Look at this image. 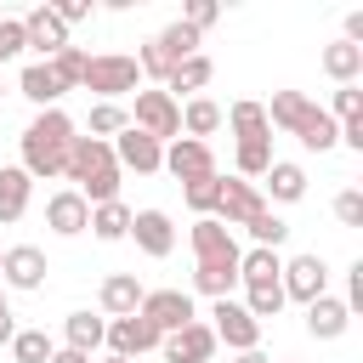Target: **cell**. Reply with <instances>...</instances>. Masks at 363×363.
Instances as JSON below:
<instances>
[{"mask_svg":"<svg viewBox=\"0 0 363 363\" xmlns=\"http://www.w3.org/2000/svg\"><path fill=\"white\" fill-rule=\"evenodd\" d=\"M68 147H74V119L62 108H40L23 130V170L34 182H51L68 170Z\"/></svg>","mask_w":363,"mask_h":363,"instance_id":"cell-1","label":"cell"},{"mask_svg":"<svg viewBox=\"0 0 363 363\" xmlns=\"http://www.w3.org/2000/svg\"><path fill=\"white\" fill-rule=\"evenodd\" d=\"M68 182H74V193L96 210V204H108V199H119V164H113V147L108 142H96V136H74V147H68V170H62Z\"/></svg>","mask_w":363,"mask_h":363,"instance_id":"cell-2","label":"cell"},{"mask_svg":"<svg viewBox=\"0 0 363 363\" xmlns=\"http://www.w3.org/2000/svg\"><path fill=\"white\" fill-rule=\"evenodd\" d=\"M85 91H96L102 102H119L125 91H136L142 85V68H136V57H125V51H108V57H91L85 62V79H79Z\"/></svg>","mask_w":363,"mask_h":363,"instance_id":"cell-3","label":"cell"},{"mask_svg":"<svg viewBox=\"0 0 363 363\" xmlns=\"http://www.w3.org/2000/svg\"><path fill=\"white\" fill-rule=\"evenodd\" d=\"M130 125L153 142H176L182 136V108L170 91H136V108H130Z\"/></svg>","mask_w":363,"mask_h":363,"instance_id":"cell-4","label":"cell"},{"mask_svg":"<svg viewBox=\"0 0 363 363\" xmlns=\"http://www.w3.org/2000/svg\"><path fill=\"white\" fill-rule=\"evenodd\" d=\"M278 284H284V301L312 306L318 295H329V267H323V255H295V261H284Z\"/></svg>","mask_w":363,"mask_h":363,"instance_id":"cell-5","label":"cell"},{"mask_svg":"<svg viewBox=\"0 0 363 363\" xmlns=\"http://www.w3.org/2000/svg\"><path fill=\"white\" fill-rule=\"evenodd\" d=\"M113 164L119 170H136V176H153V170H164V142H153V136H142L136 125H125L113 142Z\"/></svg>","mask_w":363,"mask_h":363,"instance_id":"cell-6","label":"cell"},{"mask_svg":"<svg viewBox=\"0 0 363 363\" xmlns=\"http://www.w3.org/2000/svg\"><path fill=\"white\" fill-rule=\"evenodd\" d=\"M136 312H142V318H147V323H153L159 335H176L182 323H193V318H199V312H193V295H187V289H147Z\"/></svg>","mask_w":363,"mask_h":363,"instance_id":"cell-7","label":"cell"},{"mask_svg":"<svg viewBox=\"0 0 363 363\" xmlns=\"http://www.w3.org/2000/svg\"><path fill=\"white\" fill-rule=\"evenodd\" d=\"M210 318H216V323H210L216 346L227 340L233 352H255V340H261V323H255V318H250V312H244L233 295H227V301H216V306H210Z\"/></svg>","mask_w":363,"mask_h":363,"instance_id":"cell-8","label":"cell"},{"mask_svg":"<svg viewBox=\"0 0 363 363\" xmlns=\"http://www.w3.org/2000/svg\"><path fill=\"white\" fill-rule=\"evenodd\" d=\"M159 340H164V335H159L142 312H130V318H108V335H102V346H108L113 357H130V363H136L142 352H153Z\"/></svg>","mask_w":363,"mask_h":363,"instance_id":"cell-9","label":"cell"},{"mask_svg":"<svg viewBox=\"0 0 363 363\" xmlns=\"http://www.w3.org/2000/svg\"><path fill=\"white\" fill-rule=\"evenodd\" d=\"M164 170L176 182H199V176H216V153H210V142L176 136V142H164Z\"/></svg>","mask_w":363,"mask_h":363,"instance_id":"cell-10","label":"cell"},{"mask_svg":"<svg viewBox=\"0 0 363 363\" xmlns=\"http://www.w3.org/2000/svg\"><path fill=\"white\" fill-rule=\"evenodd\" d=\"M255 210H267V199L255 193V182H244V176H221V204H216V221H221V227H244Z\"/></svg>","mask_w":363,"mask_h":363,"instance_id":"cell-11","label":"cell"},{"mask_svg":"<svg viewBox=\"0 0 363 363\" xmlns=\"http://www.w3.org/2000/svg\"><path fill=\"white\" fill-rule=\"evenodd\" d=\"M130 238H136V250L153 255V261H164V255L176 250V227H170L164 210H130Z\"/></svg>","mask_w":363,"mask_h":363,"instance_id":"cell-12","label":"cell"},{"mask_svg":"<svg viewBox=\"0 0 363 363\" xmlns=\"http://www.w3.org/2000/svg\"><path fill=\"white\" fill-rule=\"evenodd\" d=\"M45 250H34V244H11L6 255H0V278H6V289H40L45 284Z\"/></svg>","mask_w":363,"mask_h":363,"instance_id":"cell-13","label":"cell"},{"mask_svg":"<svg viewBox=\"0 0 363 363\" xmlns=\"http://www.w3.org/2000/svg\"><path fill=\"white\" fill-rule=\"evenodd\" d=\"M159 352H164V363H210V352H216V335H210V323H182L176 335H164L159 340Z\"/></svg>","mask_w":363,"mask_h":363,"instance_id":"cell-14","label":"cell"},{"mask_svg":"<svg viewBox=\"0 0 363 363\" xmlns=\"http://www.w3.org/2000/svg\"><path fill=\"white\" fill-rule=\"evenodd\" d=\"M193 255H199V261H238L244 250H238L233 227H221L216 216H199V221H193Z\"/></svg>","mask_w":363,"mask_h":363,"instance_id":"cell-15","label":"cell"},{"mask_svg":"<svg viewBox=\"0 0 363 363\" xmlns=\"http://www.w3.org/2000/svg\"><path fill=\"white\" fill-rule=\"evenodd\" d=\"M17 23H23V40H28L40 57H57V51L68 45V28L57 23V11H51V6H34V11H28V17H17Z\"/></svg>","mask_w":363,"mask_h":363,"instance_id":"cell-16","label":"cell"},{"mask_svg":"<svg viewBox=\"0 0 363 363\" xmlns=\"http://www.w3.org/2000/svg\"><path fill=\"white\" fill-rule=\"evenodd\" d=\"M85 221H91V204H85L74 187H62V193L45 199V227H51V233L74 238V233H85Z\"/></svg>","mask_w":363,"mask_h":363,"instance_id":"cell-17","label":"cell"},{"mask_svg":"<svg viewBox=\"0 0 363 363\" xmlns=\"http://www.w3.org/2000/svg\"><path fill=\"white\" fill-rule=\"evenodd\" d=\"M142 284H136V272H108L102 278V289H96V301H102V312L108 318H130L136 306H142Z\"/></svg>","mask_w":363,"mask_h":363,"instance_id":"cell-18","label":"cell"},{"mask_svg":"<svg viewBox=\"0 0 363 363\" xmlns=\"http://www.w3.org/2000/svg\"><path fill=\"white\" fill-rule=\"evenodd\" d=\"M352 329V312H346V301H335V295H318L312 306H306V335L312 340H340Z\"/></svg>","mask_w":363,"mask_h":363,"instance_id":"cell-19","label":"cell"},{"mask_svg":"<svg viewBox=\"0 0 363 363\" xmlns=\"http://www.w3.org/2000/svg\"><path fill=\"white\" fill-rule=\"evenodd\" d=\"M28 199H34V176H28L23 164H0V221H6V227L23 221Z\"/></svg>","mask_w":363,"mask_h":363,"instance_id":"cell-20","label":"cell"},{"mask_svg":"<svg viewBox=\"0 0 363 363\" xmlns=\"http://www.w3.org/2000/svg\"><path fill=\"white\" fill-rule=\"evenodd\" d=\"M318 113V102L306 96V91H272V108H267V125H278V130H289V136H301V125Z\"/></svg>","mask_w":363,"mask_h":363,"instance_id":"cell-21","label":"cell"},{"mask_svg":"<svg viewBox=\"0 0 363 363\" xmlns=\"http://www.w3.org/2000/svg\"><path fill=\"white\" fill-rule=\"evenodd\" d=\"M221 119L233 125V136H238V142H272V125H267V108H261V102H250V96H244V102H233V108H227Z\"/></svg>","mask_w":363,"mask_h":363,"instance_id":"cell-22","label":"cell"},{"mask_svg":"<svg viewBox=\"0 0 363 363\" xmlns=\"http://www.w3.org/2000/svg\"><path fill=\"white\" fill-rule=\"evenodd\" d=\"M261 182H267V193H272L278 204H295V199H306V170H301L295 159H272Z\"/></svg>","mask_w":363,"mask_h":363,"instance_id":"cell-23","label":"cell"},{"mask_svg":"<svg viewBox=\"0 0 363 363\" xmlns=\"http://www.w3.org/2000/svg\"><path fill=\"white\" fill-rule=\"evenodd\" d=\"M102 244H119V238H130V204L125 199H108V204H96L91 210V221H85Z\"/></svg>","mask_w":363,"mask_h":363,"instance_id":"cell-24","label":"cell"},{"mask_svg":"<svg viewBox=\"0 0 363 363\" xmlns=\"http://www.w3.org/2000/svg\"><path fill=\"white\" fill-rule=\"evenodd\" d=\"M102 335H108V318H96V312H68V323H62V346H74L85 357L102 346Z\"/></svg>","mask_w":363,"mask_h":363,"instance_id":"cell-25","label":"cell"},{"mask_svg":"<svg viewBox=\"0 0 363 363\" xmlns=\"http://www.w3.org/2000/svg\"><path fill=\"white\" fill-rule=\"evenodd\" d=\"M323 74H329L335 85H357V74H363V45H346V40L323 45Z\"/></svg>","mask_w":363,"mask_h":363,"instance_id":"cell-26","label":"cell"},{"mask_svg":"<svg viewBox=\"0 0 363 363\" xmlns=\"http://www.w3.org/2000/svg\"><path fill=\"white\" fill-rule=\"evenodd\" d=\"M17 91H23L28 102H40V108H57V96H62V85H57V74H51L45 62H28L23 79H17Z\"/></svg>","mask_w":363,"mask_h":363,"instance_id":"cell-27","label":"cell"},{"mask_svg":"<svg viewBox=\"0 0 363 363\" xmlns=\"http://www.w3.org/2000/svg\"><path fill=\"white\" fill-rule=\"evenodd\" d=\"M278 272H284L278 250H244L238 255V284H278Z\"/></svg>","mask_w":363,"mask_h":363,"instance_id":"cell-28","label":"cell"},{"mask_svg":"<svg viewBox=\"0 0 363 363\" xmlns=\"http://www.w3.org/2000/svg\"><path fill=\"white\" fill-rule=\"evenodd\" d=\"M255 323H267V318H278L284 312V284H244V301H238Z\"/></svg>","mask_w":363,"mask_h":363,"instance_id":"cell-29","label":"cell"},{"mask_svg":"<svg viewBox=\"0 0 363 363\" xmlns=\"http://www.w3.org/2000/svg\"><path fill=\"white\" fill-rule=\"evenodd\" d=\"M182 130H187L193 142H204L210 130H221V108H216L210 96H193V102L182 108Z\"/></svg>","mask_w":363,"mask_h":363,"instance_id":"cell-30","label":"cell"},{"mask_svg":"<svg viewBox=\"0 0 363 363\" xmlns=\"http://www.w3.org/2000/svg\"><path fill=\"white\" fill-rule=\"evenodd\" d=\"M210 74H216V62L199 51V57H187V62H176V74L164 79V91H204L210 85Z\"/></svg>","mask_w":363,"mask_h":363,"instance_id":"cell-31","label":"cell"},{"mask_svg":"<svg viewBox=\"0 0 363 363\" xmlns=\"http://www.w3.org/2000/svg\"><path fill=\"white\" fill-rule=\"evenodd\" d=\"M244 233L255 238V250H278V244L289 238V221H284V216H272V210H255V216L244 221Z\"/></svg>","mask_w":363,"mask_h":363,"instance_id":"cell-32","label":"cell"},{"mask_svg":"<svg viewBox=\"0 0 363 363\" xmlns=\"http://www.w3.org/2000/svg\"><path fill=\"white\" fill-rule=\"evenodd\" d=\"M153 45H159V51L170 57V68H176V62H187V57H199V34H193L187 23H170V28H164V34L153 40Z\"/></svg>","mask_w":363,"mask_h":363,"instance_id":"cell-33","label":"cell"},{"mask_svg":"<svg viewBox=\"0 0 363 363\" xmlns=\"http://www.w3.org/2000/svg\"><path fill=\"white\" fill-rule=\"evenodd\" d=\"M85 62H91V57H85L79 45H62V51H57L45 68L57 74V85H62V91H79V79H85Z\"/></svg>","mask_w":363,"mask_h":363,"instance_id":"cell-34","label":"cell"},{"mask_svg":"<svg viewBox=\"0 0 363 363\" xmlns=\"http://www.w3.org/2000/svg\"><path fill=\"white\" fill-rule=\"evenodd\" d=\"M335 142H340V125H335V119H329V113L318 108V113H312V119L301 125V147H306V153H329Z\"/></svg>","mask_w":363,"mask_h":363,"instance_id":"cell-35","label":"cell"},{"mask_svg":"<svg viewBox=\"0 0 363 363\" xmlns=\"http://www.w3.org/2000/svg\"><path fill=\"white\" fill-rule=\"evenodd\" d=\"M51 352H57V346H51L45 329H17V335H11V357H17V363H45Z\"/></svg>","mask_w":363,"mask_h":363,"instance_id":"cell-36","label":"cell"},{"mask_svg":"<svg viewBox=\"0 0 363 363\" xmlns=\"http://www.w3.org/2000/svg\"><path fill=\"white\" fill-rule=\"evenodd\" d=\"M233 164H238V176H244V182H255V176H267V164H272V142H238V153H233Z\"/></svg>","mask_w":363,"mask_h":363,"instance_id":"cell-37","label":"cell"},{"mask_svg":"<svg viewBox=\"0 0 363 363\" xmlns=\"http://www.w3.org/2000/svg\"><path fill=\"white\" fill-rule=\"evenodd\" d=\"M125 125H130V113H125L119 102H96V108H91V136H96V142H108V136H119Z\"/></svg>","mask_w":363,"mask_h":363,"instance_id":"cell-38","label":"cell"},{"mask_svg":"<svg viewBox=\"0 0 363 363\" xmlns=\"http://www.w3.org/2000/svg\"><path fill=\"white\" fill-rule=\"evenodd\" d=\"M182 193H187V204H193L199 216H216V204H221V176H199V182H182Z\"/></svg>","mask_w":363,"mask_h":363,"instance_id":"cell-39","label":"cell"},{"mask_svg":"<svg viewBox=\"0 0 363 363\" xmlns=\"http://www.w3.org/2000/svg\"><path fill=\"white\" fill-rule=\"evenodd\" d=\"M323 113H329L335 125H340V119H357V113H363V91H357V85H335V102H329Z\"/></svg>","mask_w":363,"mask_h":363,"instance_id":"cell-40","label":"cell"},{"mask_svg":"<svg viewBox=\"0 0 363 363\" xmlns=\"http://www.w3.org/2000/svg\"><path fill=\"white\" fill-rule=\"evenodd\" d=\"M335 216H340V227H363V193L357 187L335 193Z\"/></svg>","mask_w":363,"mask_h":363,"instance_id":"cell-41","label":"cell"},{"mask_svg":"<svg viewBox=\"0 0 363 363\" xmlns=\"http://www.w3.org/2000/svg\"><path fill=\"white\" fill-rule=\"evenodd\" d=\"M23 45H28V40H23V23H17V17H0V62H11Z\"/></svg>","mask_w":363,"mask_h":363,"instance_id":"cell-42","label":"cell"},{"mask_svg":"<svg viewBox=\"0 0 363 363\" xmlns=\"http://www.w3.org/2000/svg\"><path fill=\"white\" fill-rule=\"evenodd\" d=\"M216 17H221V6H216V0H193V6H187V17H182V23H187V28H193V34H204V28H210V23H216Z\"/></svg>","mask_w":363,"mask_h":363,"instance_id":"cell-43","label":"cell"},{"mask_svg":"<svg viewBox=\"0 0 363 363\" xmlns=\"http://www.w3.org/2000/svg\"><path fill=\"white\" fill-rule=\"evenodd\" d=\"M51 11H57V23L68 28V23H85V17H91V0H57Z\"/></svg>","mask_w":363,"mask_h":363,"instance_id":"cell-44","label":"cell"},{"mask_svg":"<svg viewBox=\"0 0 363 363\" xmlns=\"http://www.w3.org/2000/svg\"><path fill=\"white\" fill-rule=\"evenodd\" d=\"M346 312H363V261H352V278H346Z\"/></svg>","mask_w":363,"mask_h":363,"instance_id":"cell-45","label":"cell"},{"mask_svg":"<svg viewBox=\"0 0 363 363\" xmlns=\"http://www.w3.org/2000/svg\"><path fill=\"white\" fill-rule=\"evenodd\" d=\"M340 142L363 153V113H357V119H340Z\"/></svg>","mask_w":363,"mask_h":363,"instance_id":"cell-46","label":"cell"},{"mask_svg":"<svg viewBox=\"0 0 363 363\" xmlns=\"http://www.w3.org/2000/svg\"><path fill=\"white\" fill-rule=\"evenodd\" d=\"M17 323H11V301H6V284H0V340H11Z\"/></svg>","mask_w":363,"mask_h":363,"instance_id":"cell-47","label":"cell"},{"mask_svg":"<svg viewBox=\"0 0 363 363\" xmlns=\"http://www.w3.org/2000/svg\"><path fill=\"white\" fill-rule=\"evenodd\" d=\"M45 363H91V357H85V352H74V346H57Z\"/></svg>","mask_w":363,"mask_h":363,"instance_id":"cell-48","label":"cell"},{"mask_svg":"<svg viewBox=\"0 0 363 363\" xmlns=\"http://www.w3.org/2000/svg\"><path fill=\"white\" fill-rule=\"evenodd\" d=\"M357 40H363V11H352V17H346V45H357Z\"/></svg>","mask_w":363,"mask_h":363,"instance_id":"cell-49","label":"cell"},{"mask_svg":"<svg viewBox=\"0 0 363 363\" xmlns=\"http://www.w3.org/2000/svg\"><path fill=\"white\" fill-rule=\"evenodd\" d=\"M233 363H272V357H261V352H238Z\"/></svg>","mask_w":363,"mask_h":363,"instance_id":"cell-50","label":"cell"},{"mask_svg":"<svg viewBox=\"0 0 363 363\" xmlns=\"http://www.w3.org/2000/svg\"><path fill=\"white\" fill-rule=\"evenodd\" d=\"M102 363H130V357H113V352H108V357H102Z\"/></svg>","mask_w":363,"mask_h":363,"instance_id":"cell-51","label":"cell"},{"mask_svg":"<svg viewBox=\"0 0 363 363\" xmlns=\"http://www.w3.org/2000/svg\"><path fill=\"white\" fill-rule=\"evenodd\" d=\"M0 102H6V85H0Z\"/></svg>","mask_w":363,"mask_h":363,"instance_id":"cell-52","label":"cell"},{"mask_svg":"<svg viewBox=\"0 0 363 363\" xmlns=\"http://www.w3.org/2000/svg\"><path fill=\"white\" fill-rule=\"evenodd\" d=\"M0 255H6V250H0Z\"/></svg>","mask_w":363,"mask_h":363,"instance_id":"cell-53","label":"cell"},{"mask_svg":"<svg viewBox=\"0 0 363 363\" xmlns=\"http://www.w3.org/2000/svg\"><path fill=\"white\" fill-rule=\"evenodd\" d=\"M284 363H289V357H284Z\"/></svg>","mask_w":363,"mask_h":363,"instance_id":"cell-54","label":"cell"}]
</instances>
